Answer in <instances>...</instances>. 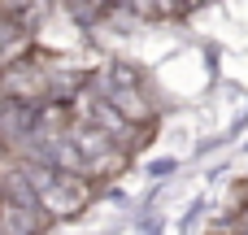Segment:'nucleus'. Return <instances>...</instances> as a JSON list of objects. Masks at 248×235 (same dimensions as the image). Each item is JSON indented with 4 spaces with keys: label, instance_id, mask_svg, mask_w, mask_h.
I'll return each instance as SVG.
<instances>
[{
    "label": "nucleus",
    "instance_id": "f257e3e1",
    "mask_svg": "<svg viewBox=\"0 0 248 235\" xmlns=\"http://www.w3.org/2000/svg\"><path fill=\"white\" fill-rule=\"evenodd\" d=\"M31 52H35V35H31L26 26H17L13 17L0 13V70L17 65V61L31 57Z\"/></svg>",
    "mask_w": 248,
    "mask_h": 235
},
{
    "label": "nucleus",
    "instance_id": "f03ea898",
    "mask_svg": "<svg viewBox=\"0 0 248 235\" xmlns=\"http://www.w3.org/2000/svg\"><path fill=\"white\" fill-rule=\"evenodd\" d=\"M179 9H196V4H205V0H174Z\"/></svg>",
    "mask_w": 248,
    "mask_h": 235
}]
</instances>
